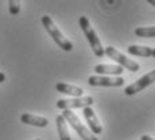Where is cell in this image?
<instances>
[{
    "label": "cell",
    "mask_w": 155,
    "mask_h": 140,
    "mask_svg": "<svg viewBox=\"0 0 155 140\" xmlns=\"http://www.w3.org/2000/svg\"><path fill=\"white\" fill-rule=\"evenodd\" d=\"M104 54H107L109 58H112L113 61H116L119 63V66H121L123 69L126 67L127 70L134 71V73L139 71V69H140V65H139L138 62L132 61V59H128L126 55L121 54L120 51H117V50H116L115 47H112V46L105 47V49H104Z\"/></svg>",
    "instance_id": "277c9868"
},
{
    "label": "cell",
    "mask_w": 155,
    "mask_h": 140,
    "mask_svg": "<svg viewBox=\"0 0 155 140\" xmlns=\"http://www.w3.org/2000/svg\"><path fill=\"white\" fill-rule=\"evenodd\" d=\"M62 116H64V119L66 120V123H69L70 125L73 127V129L78 133L80 138L82 140H99L88 128L84 125V124L81 123V121H80V119L77 117L76 113H73L71 111H64Z\"/></svg>",
    "instance_id": "3957f363"
},
{
    "label": "cell",
    "mask_w": 155,
    "mask_h": 140,
    "mask_svg": "<svg viewBox=\"0 0 155 140\" xmlns=\"http://www.w3.org/2000/svg\"><path fill=\"white\" fill-rule=\"evenodd\" d=\"M154 82H155V70H151L150 73H147L143 77H140L138 81H135L131 85H128L127 88L124 89V93H126L127 96H134V94L142 92L143 89H146L147 86L154 84Z\"/></svg>",
    "instance_id": "5b68a950"
},
{
    "label": "cell",
    "mask_w": 155,
    "mask_h": 140,
    "mask_svg": "<svg viewBox=\"0 0 155 140\" xmlns=\"http://www.w3.org/2000/svg\"><path fill=\"white\" fill-rule=\"evenodd\" d=\"M8 11L15 16L20 12V0H8Z\"/></svg>",
    "instance_id": "9a60e30c"
},
{
    "label": "cell",
    "mask_w": 155,
    "mask_h": 140,
    "mask_svg": "<svg viewBox=\"0 0 155 140\" xmlns=\"http://www.w3.org/2000/svg\"><path fill=\"white\" fill-rule=\"evenodd\" d=\"M94 71H96L97 74H111V76H117L120 77L121 73L124 71V69L121 66H119V65H96L94 66Z\"/></svg>",
    "instance_id": "30bf717a"
},
{
    "label": "cell",
    "mask_w": 155,
    "mask_h": 140,
    "mask_svg": "<svg viewBox=\"0 0 155 140\" xmlns=\"http://www.w3.org/2000/svg\"><path fill=\"white\" fill-rule=\"evenodd\" d=\"M82 113H84V117L89 125V131H91L93 135H100L103 132V127H101L99 119H97L96 113L92 109V106H86L82 108Z\"/></svg>",
    "instance_id": "ba28073f"
},
{
    "label": "cell",
    "mask_w": 155,
    "mask_h": 140,
    "mask_svg": "<svg viewBox=\"0 0 155 140\" xmlns=\"http://www.w3.org/2000/svg\"><path fill=\"white\" fill-rule=\"evenodd\" d=\"M153 57L155 58V49H153Z\"/></svg>",
    "instance_id": "d6986e66"
},
{
    "label": "cell",
    "mask_w": 155,
    "mask_h": 140,
    "mask_svg": "<svg viewBox=\"0 0 155 140\" xmlns=\"http://www.w3.org/2000/svg\"><path fill=\"white\" fill-rule=\"evenodd\" d=\"M55 124H57V131H58L59 140H71L69 135V129H68V123L64 119L62 115H58L55 117Z\"/></svg>",
    "instance_id": "4fadbf2b"
},
{
    "label": "cell",
    "mask_w": 155,
    "mask_h": 140,
    "mask_svg": "<svg viewBox=\"0 0 155 140\" xmlns=\"http://www.w3.org/2000/svg\"><path fill=\"white\" fill-rule=\"evenodd\" d=\"M80 23V27H81L82 32L85 34L86 39H88L89 44H91L92 50H93L94 55L99 57V58H101V57L104 55V49H103V44H101L99 37H97L96 31L93 30V27L91 26V22H89V19L86 16H81L78 20Z\"/></svg>",
    "instance_id": "7a4b0ae2"
},
{
    "label": "cell",
    "mask_w": 155,
    "mask_h": 140,
    "mask_svg": "<svg viewBox=\"0 0 155 140\" xmlns=\"http://www.w3.org/2000/svg\"><path fill=\"white\" fill-rule=\"evenodd\" d=\"M135 35L139 38H155V26L154 27H139L135 30Z\"/></svg>",
    "instance_id": "5bb4252c"
},
{
    "label": "cell",
    "mask_w": 155,
    "mask_h": 140,
    "mask_svg": "<svg viewBox=\"0 0 155 140\" xmlns=\"http://www.w3.org/2000/svg\"><path fill=\"white\" fill-rule=\"evenodd\" d=\"M20 121L23 124H28V125H34V127H39V128H45L49 124V120L46 117L35 116V115H31V113H23L20 116Z\"/></svg>",
    "instance_id": "9c48e42d"
},
{
    "label": "cell",
    "mask_w": 155,
    "mask_h": 140,
    "mask_svg": "<svg viewBox=\"0 0 155 140\" xmlns=\"http://www.w3.org/2000/svg\"><path fill=\"white\" fill-rule=\"evenodd\" d=\"M147 2H148V3H150V4H151V5H154V7H155V0H147Z\"/></svg>",
    "instance_id": "ac0fdd59"
},
{
    "label": "cell",
    "mask_w": 155,
    "mask_h": 140,
    "mask_svg": "<svg viewBox=\"0 0 155 140\" xmlns=\"http://www.w3.org/2000/svg\"><path fill=\"white\" fill-rule=\"evenodd\" d=\"M57 92L59 93H64V94H70L73 97H82V88H78V86H74V85H69V84H64V82H58L55 85Z\"/></svg>",
    "instance_id": "8fae6325"
},
{
    "label": "cell",
    "mask_w": 155,
    "mask_h": 140,
    "mask_svg": "<svg viewBox=\"0 0 155 140\" xmlns=\"http://www.w3.org/2000/svg\"><path fill=\"white\" fill-rule=\"evenodd\" d=\"M128 54L134 55V57H144V58H148V57H153V49L148 46H139V44H131L127 49Z\"/></svg>",
    "instance_id": "7c38bea8"
},
{
    "label": "cell",
    "mask_w": 155,
    "mask_h": 140,
    "mask_svg": "<svg viewBox=\"0 0 155 140\" xmlns=\"http://www.w3.org/2000/svg\"><path fill=\"white\" fill-rule=\"evenodd\" d=\"M93 104V97L85 96V97H74L71 100H58L57 101V106L62 111H71L76 108H86V106H92Z\"/></svg>",
    "instance_id": "8992f818"
},
{
    "label": "cell",
    "mask_w": 155,
    "mask_h": 140,
    "mask_svg": "<svg viewBox=\"0 0 155 140\" xmlns=\"http://www.w3.org/2000/svg\"><path fill=\"white\" fill-rule=\"evenodd\" d=\"M140 140H155V139H153V138H150V136H147V135H143L142 138H140Z\"/></svg>",
    "instance_id": "e0dca14e"
},
{
    "label": "cell",
    "mask_w": 155,
    "mask_h": 140,
    "mask_svg": "<svg viewBox=\"0 0 155 140\" xmlns=\"http://www.w3.org/2000/svg\"><path fill=\"white\" fill-rule=\"evenodd\" d=\"M91 86H108V88H120L124 85L123 77H107V76H91L88 78Z\"/></svg>",
    "instance_id": "52a82bcc"
},
{
    "label": "cell",
    "mask_w": 155,
    "mask_h": 140,
    "mask_svg": "<svg viewBox=\"0 0 155 140\" xmlns=\"http://www.w3.org/2000/svg\"><path fill=\"white\" fill-rule=\"evenodd\" d=\"M37 140H41V139H37Z\"/></svg>",
    "instance_id": "ffe728a7"
},
{
    "label": "cell",
    "mask_w": 155,
    "mask_h": 140,
    "mask_svg": "<svg viewBox=\"0 0 155 140\" xmlns=\"http://www.w3.org/2000/svg\"><path fill=\"white\" fill-rule=\"evenodd\" d=\"M4 81H5V74L3 73V71H0V84L4 82Z\"/></svg>",
    "instance_id": "2e32d148"
},
{
    "label": "cell",
    "mask_w": 155,
    "mask_h": 140,
    "mask_svg": "<svg viewBox=\"0 0 155 140\" xmlns=\"http://www.w3.org/2000/svg\"><path fill=\"white\" fill-rule=\"evenodd\" d=\"M42 24H43L45 30L49 32V35L53 38V41L59 46V49H62L64 51H71V50H73V43H71L68 38L64 37V34L59 31V28L57 27L54 20H53L49 15H43L42 16Z\"/></svg>",
    "instance_id": "6da1fadb"
}]
</instances>
